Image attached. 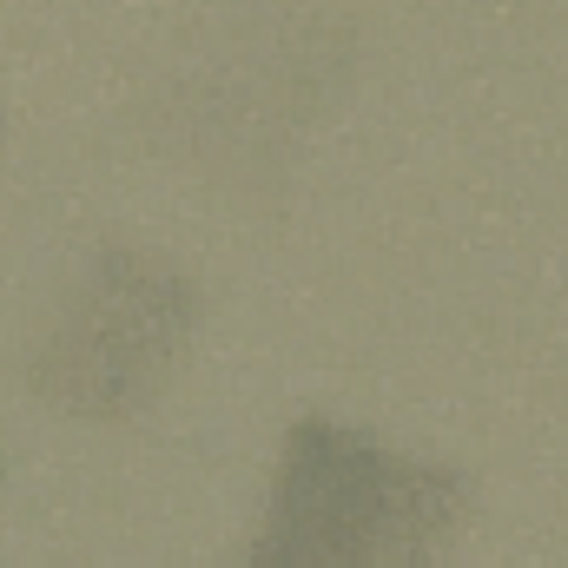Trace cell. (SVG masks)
Masks as SVG:
<instances>
[{"mask_svg":"<svg viewBox=\"0 0 568 568\" xmlns=\"http://www.w3.org/2000/svg\"><path fill=\"white\" fill-rule=\"evenodd\" d=\"M199 278L145 245H100L80 284H67L47 317L27 390L80 424H126L165 390L192 331H199Z\"/></svg>","mask_w":568,"mask_h":568,"instance_id":"cell-2","label":"cell"},{"mask_svg":"<svg viewBox=\"0 0 568 568\" xmlns=\"http://www.w3.org/2000/svg\"><path fill=\"white\" fill-rule=\"evenodd\" d=\"M469 476L337 417H297L239 568H443Z\"/></svg>","mask_w":568,"mask_h":568,"instance_id":"cell-1","label":"cell"}]
</instances>
